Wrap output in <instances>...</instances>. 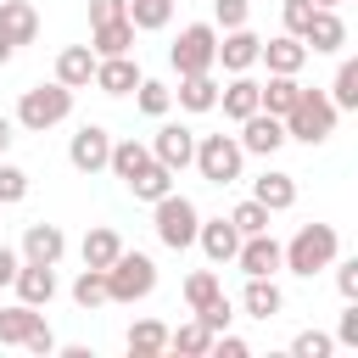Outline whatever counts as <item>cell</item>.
I'll list each match as a JSON object with an SVG mask.
<instances>
[{"mask_svg": "<svg viewBox=\"0 0 358 358\" xmlns=\"http://www.w3.org/2000/svg\"><path fill=\"white\" fill-rule=\"evenodd\" d=\"M280 257H285V268H291V274L313 280L319 268H330V263L341 257V235H336V224H302V229L280 246Z\"/></svg>", "mask_w": 358, "mask_h": 358, "instance_id": "obj_1", "label": "cell"}, {"mask_svg": "<svg viewBox=\"0 0 358 358\" xmlns=\"http://www.w3.org/2000/svg\"><path fill=\"white\" fill-rule=\"evenodd\" d=\"M336 101L324 95V90H302L296 95V106L280 117L285 123V140H302V145H324L330 134H336Z\"/></svg>", "mask_w": 358, "mask_h": 358, "instance_id": "obj_2", "label": "cell"}, {"mask_svg": "<svg viewBox=\"0 0 358 358\" xmlns=\"http://www.w3.org/2000/svg\"><path fill=\"white\" fill-rule=\"evenodd\" d=\"M73 117V90L67 84H28L22 90V101H17V123L28 129V134H45V129H56V123H67Z\"/></svg>", "mask_w": 358, "mask_h": 358, "instance_id": "obj_3", "label": "cell"}, {"mask_svg": "<svg viewBox=\"0 0 358 358\" xmlns=\"http://www.w3.org/2000/svg\"><path fill=\"white\" fill-rule=\"evenodd\" d=\"M151 291H157V263H151L145 252H129V246H123V252L106 263V302H123V308H129V302H145Z\"/></svg>", "mask_w": 358, "mask_h": 358, "instance_id": "obj_4", "label": "cell"}, {"mask_svg": "<svg viewBox=\"0 0 358 358\" xmlns=\"http://www.w3.org/2000/svg\"><path fill=\"white\" fill-rule=\"evenodd\" d=\"M196 224H201V213H196V201L179 196V190H168V196L151 201V229H157V241H162L168 252L196 246Z\"/></svg>", "mask_w": 358, "mask_h": 358, "instance_id": "obj_5", "label": "cell"}, {"mask_svg": "<svg viewBox=\"0 0 358 358\" xmlns=\"http://www.w3.org/2000/svg\"><path fill=\"white\" fill-rule=\"evenodd\" d=\"M190 162H196V173L207 185H235L241 168H246V151H241L235 134H196V157Z\"/></svg>", "mask_w": 358, "mask_h": 358, "instance_id": "obj_6", "label": "cell"}, {"mask_svg": "<svg viewBox=\"0 0 358 358\" xmlns=\"http://www.w3.org/2000/svg\"><path fill=\"white\" fill-rule=\"evenodd\" d=\"M213 50H218V28L213 22H185L179 39L168 45L173 73H213Z\"/></svg>", "mask_w": 358, "mask_h": 358, "instance_id": "obj_7", "label": "cell"}, {"mask_svg": "<svg viewBox=\"0 0 358 358\" xmlns=\"http://www.w3.org/2000/svg\"><path fill=\"white\" fill-rule=\"evenodd\" d=\"M257 34L241 22V28H224L218 34V50H213V67H224V73H252L257 67Z\"/></svg>", "mask_w": 358, "mask_h": 358, "instance_id": "obj_8", "label": "cell"}, {"mask_svg": "<svg viewBox=\"0 0 358 358\" xmlns=\"http://www.w3.org/2000/svg\"><path fill=\"white\" fill-rule=\"evenodd\" d=\"M235 140H241V151H246V157H274V151L285 145V123H280L274 112H263V106H257L252 117H241V134H235Z\"/></svg>", "mask_w": 358, "mask_h": 358, "instance_id": "obj_9", "label": "cell"}, {"mask_svg": "<svg viewBox=\"0 0 358 358\" xmlns=\"http://www.w3.org/2000/svg\"><path fill=\"white\" fill-rule=\"evenodd\" d=\"M302 45H308V56H336L347 45V22L336 17V6H313L308 28H302Z\"/></svg>", "mask_w": 358, "mask_h": 358, "instance_id": "obj_10", "label": "cell"}, {"mask_svg": "<svg viewBox=\"0 0 358 358\" xmlns=\"http://www.w3.org/2000/svg\"><path fill=\"white\" fill-rule=\"evenodd\" d=\"M106 157H112V134H106L101 123H84V129L67 140V162H73L78 173H101Z\"/></svg>", "mask_w": 358, "mask_h": 358, "instance_id": "obj_11", "label": "cell"}, {"mask_svg": "<svg viewBox=\"0 0 358 358\" xmlns=\"http://www.w3.org/2000/svg\"><path fill=\"white\" fill-rule=\"evenodd\" d=\"M140 78H145V73H140V62L123 50V56H95V78H90V84H95L101 95H134V84H140Z\"/></svg>", "mask_w": 358, "mask_h": 358, "instance_id": "obj_12", "label": "cell"}, {"mask_svg": "<svg viewBox=\"0 0 358 358\" xmlns=\"http://www.w3.org/2000/svg\"><path fill=\"white\" fill-rule=\"evenodd\" d=\"M235 263H241V274H280V268H285V257H280V241H274L268 229H257V235H241V246H235Z\"/></svg>", "mask_w": 358, "mask_h": 358, "instance_id": "obj_13", "label": "cell"}, {"mask_svg": "<svg viewBox=\"0 0 358 358\" xmlns=\"http://www.w3.org/2000/svg\"><path fill=\"white\" fill-rule=\"evenodd\" d=\"M151 157L162 162V168H190V157H196V129H185V123H162L157 129V140H151Z\"/></svg>", "mask_w": 358, "mask_h": 358, "instance_id": "obj_14", "label": "cell"}, {"mask_svg": "<svg viewBox=\"0 0 358 358\" xmlns=\"http://www.w3.org/2000/svg\"><path fill=\"white\" fill-rule=\"evenodd\" d=\"M11 291H17V302H28V308H45V302L56 296V263H17V274H11Z\"/></svg>", "mask_w": 358, "mask_h": 358, "instance_id": "obj_15", "label": "cell"}, {"mask_svg": "<svg viewBox=\"0 0 358 358\" xmlns=\"http://www.w3.org/2000/svg\"><path fill=\"white\" fill-rule=\"evenodd\" d=\"M196 246L207 252V263H235L241 229H235L229 218H201V224H196Z\"/></svg>", "mask_w": 358, "mask_h": 358, "instance_id": "obj_16", "label": "cell"}, {"mask_svg": "<svg viewBox=\"0 0 358 358\" xmlns=\"http://www.w3.org/2000/svg\"><path fill=\"white\" fill-rule=\"evenodd\" d=\"M241 308H246L252 319H280V313H285V291L274 285V274H246Z\"/></svg>", "mask_w": 358, "mask_h": 358, "instance_id": "obj_17", "label": "cell"}, {"mask_svg": "<svg viewBox=\"0 0 358 358\" xmlns=\"http://www.w3.org/2000/svg\"><path fill=\"white\" fill-rule=\"evenodd\" d=\"M17 252H22V263H62V252H67V235H62L56 224H28Z\"/></svg>", "mask_w": 358, "mask_h": 358, "instance_id": "obj_18", "label": "cell"}, {"mask_svg": "<svg viewBox=\"0 0 358 358\" xmlns=\"http://www.w3.org/2000/svg\"><path fill=\"white\" fill-rule=\"evenodd\" d=\"M257 62H268V73H302L308 45H302L296 34H274V39H263V45H257Z\"/></svg>", "mask_w": 358, "mask_h": 358, "instance_id": "obj_19", "label": "cell"}, {"mask_svg": "<svg viewBox=\"0 0 358 358\" xmlns=\"http://www.w3.org/2000/svg\"><path fill=\"white\" fill-rule=\"evenodd\" d=\"M252 201H263L268 213H291V207H296V179L280 173V168H268V173L252 179Z\"/></svg>", "mask_w": 358, "mask_h": 358, "instance_id": "obj_20", "label": "cell"}, {"mask_svg": "<svg viewBox=\"0 0 358 358\" xmlns=\"http://www.w3.org/2000/svg\"><path fill=\"white\" fill-rule=\"evenodd\" d=\"M0 34L11 45H34L39 39V11L34 0H0Z\"/></svg>", "mask_w": 358, "mask_h": 358, "instance_id": "obj_21", "label": "cell"}, {"mask_svg": "<svg viewBox=\"0 0 358 358\" xmlns=\"http://www.w3.org/2000/svg\"><path fill=\"white\" fill-rule=\"evenodd\" d=\"M218 106H224V117H229V123L252 117V112H257V78L229 73V84H218Z\"/></svg>", "mask_w": 358, "mask_h": 358, "instance_id": "obj_22", "label": "cell"}, {"mask_svg": "<svg viewBox=\"0 0 358 358\" xmlns=\"http://www.w3.org/2000/svg\"><path fill=\"white\" fill-rule=\"evenodd\" d=\"M90 50H95V56H123V50H134V22H129V17L90 22Z\"/></svg>", "mask_w": 358, "mask_h": 358, "instance_id": "obj_23", "label": "cell"}, {"mask_svg": "<svg viewBox=\"0 0 358 358\" xmlns=\"http://www.w3.org/2000/svg\"><path fill=\"white\" fill-rule=\"evenodd\" d=\"M90 78H95V50H90V45H67V50L56 56V84L90 90Z\"/></svg>", "mask_w": 358, "mask_h": 358, "instance_id": "obj_24", "label": "cell"}, {"mask_svg": "<svg viewBox=\"0 0 358 358\" xmlns=\"http://www.w3.org/2000/svg\"><path fill=\"white\" fill-rule=\"evenodd\" d=\"M173 101H179L185 112H213V106H218V78H213V73H179Z\"/></svg>", "mask_w": 358, "mask_h": 358, "instance_id": "obj_25", "label": "cell"}, {"mask_svg": "<svg viewBox=\"0 0 358 358\" xmlns=\"http://www.w3.org/2000/svg\"><path fill=\"white\" fill-rule=\"evenodd\" d=\"M39 324H45V313H39V308H28V302L0 308V347H22V341H28Z\"/></svg>", "mask_w": 358, "mask_h": 358, "instance_id": "obj_26", "label": "cell"}, {"mask_svg": "<svg viewBox=\"0 0 358 358\" xmlns=\"http://www.w3.org/2000/svg\"><path fill=\"white\" fill-rule=\"evenodd\" d=\"M296 95H302L296 73H268V84H257V106L274 112V117H285V112L296 106Z\"/></svg>", "mask_w": 358, "mask_h": 358, "instance_id": "obj_27", "label": "cell"}, {"mask_svg": "<svg viewBox=\"0 0 358 358\" xmlns=\"http://www.w3.org/2000/svg\"><path fill=\"white\" fill-rule=\"evenodd\" d=\"M123 347H129L134 358H157V352H168V324H162V319H140V324H129Z\"/></svg>", "mask_w": 358, "mask_h": 358, "instance_id": "obj_28", "label": "cell"}, {"mask_svg": "<svg viewBox=\"0 0 358 358\" xmlns=\"http://www.w3.org/2000/svg\"><path fill=\"white\" fill-rule=\"evenodd\" d=\"M78 252H84V263H90V268H106V263L123 252V235H117L112 224H95V229L84 235V246H78Z\"/></svg>", "mask_w": 358, "mask_h": 358, "instance_id": "obj_29", "label": "cell"}, {"mask_svg": "<svg viewBox=\"0 0 358 358\" xmlns=\"http://www.w3.org/2000/svg\"><path fill=\"white\" fill-rule=\"evenodd\" d=\"M123 17L134 22V34H157V28L173 22V0H129Z\"/></svg>", "mask_w": 358, "mask_h": 358, "instance_id": "obj_30", "label": "cell"}, {"mask_svg": "<svg viewBox=\"0 0 358 358\" xmlns=\"http://www.w3.org/2000/svg\"><path fill=\"white\" fill-rule=\"evenodd\" d=\"M145 162H151V145H140V140H112V157H106V168H112L123 185H129V179H134Z\"/></svg>", "mask_w": 358, "mask_h": 358, "instance_id": "obj_31", "label": "cell"}, {"mask_svg": "<svg viewBox=\"0 0 358 358\" xmlns=\"http://www.w3.org/2000/svg\"><path fill=\"white\" fill-rule=\"evenodd\" d=\"M129 190H134V201H157V196H168V190H173V168H162V162L151 157V162L129 179Z\"/></svg>", "mask_w": 358, "mask_h": 358, "instance_id": "obj_32", "label": "cell"}, {"mask_svg": "<svg viewBox=\"0 0 358 358\" xmlns=\"http://www.w3.org/2000/svg\"><path fill=\"white\" fill-rule=\"evenodd\" d=\"M168 352H185V358H201V352H213V330H207L201 319H190V324H179V330H168Z\"/></svg>", "mask_w": 358, "mask_h": 358, "instance_id": "obj_33", "label": "cell"}, {"mask_svg": "<svg viewBox=\"0 0 358 358\" xmlns=\"http://www.w3.org/2000/svg\"><path fill=\"white\" fill-rule=\"evenodd\" d=\"M324 95L336 101V112H358V62H352V56L336 67V78H330V90H324Z\"/></svg>", "mask_w": 358, "mask_h": 358, "instance_id": "obj_34", "label": "cell"}, {"mask_svg": "<svg viewBox=\"0 0 358 358\" xmlns=\"http://www.w3.org/2000/svg\"><path fill=\"white\" fill-rule=\"evenodd\" d=\"M73 302L84 308V313H95L101 302H106V268H78V280H73Z\"/></svg>", "mask_w": 358, "mask_h": 358, "instance_id": "obj_35", "label": "cell"}, {"mask_svg": "<svg viewBox=\"0 0 358 358\" xmlns=\"http://www.w3.org/2000/svg\"><path fill=\"white\" fill-rule=\"evenodd\" d=\"M134 106H140L145 117H168V106H173V90H168L162 78H140V84H134Z\"/></svg>", "mask_w": 358, "mask_h": 358, "instance_id": "obj_36", "label": "cell"}, {"mask_svg": "<svg viewBox=\"0 0 358 358\" xmlns=\"http://www.w3.org/2000/svg\"><path fill=\"white\" fill-rule=\"evenodd\" d=\"M224 218H229V224H235L241 235H257V229H268V218H274V213H268L263 201H252V196H246V201H235V207H229Z\"/></svg>", "mask_w": 358, "mask_h": 358, "instance_id": "obj_37", "label": "cell"}, {"mask_svg": "<svg viewBox=\"0 0 358 358\" xmlns=\"http://www.w3.org/2000/svg\"><path fill=\"white\" fill-rule=\"evenodd\" d=\"M218 291H224V285H218V274H213V268H196V274H185V308H190V313H196V308H207Z\"/></svg>", "mask_w": 358, "mask_h": 358, "instance_id": "obj_38", "label": "cell"}, {"mask_svg": "<svg viewBox=\"0 0 358 358\" xmlns=\"http://www.w3.org/2000/svg\"><path fill=\"white\" fill-rule=\"evenodd\" d=\"M22 196H28V173H22L17 162H6V157H0V207H17Z\"/></svg>", "mask_w": 358, "mask_h": 358, "instance_id": "obj_39", "label": "cell"}, {"mask_svg": "<svg viewBox=\"0 0 358 358\" xmlns=\"http://www.w3.org/2000/svg\"><path fill=\"white\" fill-rule=\"evenodd\" d=\"M330 352H336V336H324V330H302L291 341V358H330Z\"/></svg>", "mask_w": 358, "mask_h": 358, "instance_id": "obj_40", "label": "cell"}, {"mask_svg": "<svg viewBox=\"0 0 358 358\" xmlns=\"http://www.w3.org/2000/svg\"><path fill=\"white\" fill-rule=\"evenodd\" d=\"M196 319H201V324H207L213 336H224V330H229V319H235V308H229V296L218 291V296H213L207 308H196Z\"/></svg>", "mask_w": 358, "mask_h": 358, "instance_id": "obj_41", "label": "cell"}, {"mask_svg": "<svg viewBox=\"0 0 358 358\" xmlns=\"http://www.w3.org/2000/svg\"><path fill=\"white\" fill-rule=\"evenodd\" d=\"M252 17V0H213V28L224 34V28H241Z\"/></svg>", "mask_w": 358, "mask_h": 358, "instance_id": "obj_42", "label": "cell"}, {"mask_svg": "<svg viewBox=\"0 0 358 358\" xmlns=\"http://www.w3.org/2000/svg\"><path fill=\"white\" fill-rule=\"evenodd\" d=\"M330 268H336V291H341V302H358V257H336Z\"/></svg>", "mask_w": 358, "mask_h": 358, "instance_id": "obj_43", "label": "cell"}, {"mask_svg": "<svg viewBox=\"0 0 358 358\" xmlns=\"http://www.w3.org/2000/svg\"><path fill=\"white\" fill-rule=\"evenodd\" d=\"M280 17H285V34H296V39H302V28H308V17H313V0H285V6H280Z\"/></svg>", "mask_w": 358, "mask_h": 358, "instance_id": "obj_44", "label": "cell"}, {"mask_svg": "<svg viewBox=\"0 0 358 358\" xmlns=\"http://www.w3.org/2000/svg\"><path fill=\"white\" fill-rule=\"evenodd\" d=\"M336 347H358V302L341 308V319H336Z\"/></svg>", "mask_w": 358, "mask_h": 358, "instance_id": "obj_45", "label": "cell"}, {"mask_svg": "<svg viewBox=\"0 0 358 358\" xmlns=\"http://www.w3.org/2000/svg\"><path fill=\"white\" fill-rule=\"evenodd\" d=\"M22 347H28L34 358H50V352H56V336H50V324H39V330H34V336H28Z\"/></svg>", "mask_w": 358, "mask_h": 358, "instance_id": "obj_46", "label": "cell"}, {"mask_svg": "<svg viewBox=\"0 0 358 358\" xmlns=\"http://www.w3.org/2000/svg\"><path fill=\"white\" fill-rule=\"evenodd\" d=\"M123 6L129 0H90V22H112V17H123Z\"/></svg>", "mask_w": 358, "mask_h": 358, "instance_id": "obj_47", "label": "cell"}, {"mask_svg": "<svg viewBox=\"0 0 358 358\" xmlns=\"http://www.w3.org/2000/svg\"><path fill=\"white\" fill-rule=\"evenodd\" d=\"M17 263H22V252L0 241V285H11V274H17Z\"/></svg>", "mask_w": 358, "mask_h": 358, "instance_id": "obj_48", "label": "cell"}, {"mask_svg": "<svg viewBox=\"0 0 358 358\" xmlns=\"http://www.w3.org/2000/svg\"><path fill=\"white\" fill-rule=\"evenodd\" d=\"M6 145H11V117L0 112V157H6Z\"/></svg>", "mask_w": 358, "mask_h": 358, "instance_id": "obj_49", "label": "cell"}, {"mask_svg": "<svg viewBox=\"0 0 358 358\" xmlns=\"http://www.w3.org/2000/svg\"><path fill=\"white\" fill-rule=\"evenodd\" d=\"M11 56H17V45H11V39H6V34H0V67H6V62H11Z\"/></svg>", "mask_w": 358, "mask_h": 358, "instance_id": "obj_50", "label": "cell"}, {"mask_svg": "<svg viewBox=\"0 0 358 358\" xmlns=\"http://www.w3.org/2000/svg\"><path fill=\"white\" fill-rule=\"evenodd\" d=\"M313 6H341V0H313Z\"/></svg>", "mask_w": 358, "mask_h": 358, "instance_id": "obj_51", "label": "cell"}]
</instances>
